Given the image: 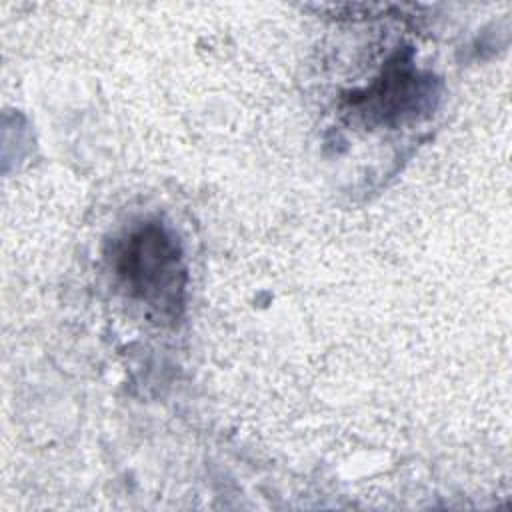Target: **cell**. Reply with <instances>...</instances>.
<instances>
[{"instance_id":"obj_1","label":"cell","mask_w":512,"mask_h":512,"mask_svg":"<svg viewBox=\"0 0 512 512\" xmlns=\"http://www.w3.org/2000/svg\"><path fill=\"white\" fill-rule=\"evenodd\" d=\"M116 272L130 296L174 318L182 306L186 268L178 242L158 224H144L120 240Z\"/></svg>"},{"instance_id":"obj_2","label":"cell","mask_w":512,"mask_h":512,"mask_svg":"<svg viewBox=\"0 0 512 512\" xmlns=\"http://www.w3.org/2000/svg\"><path fill=\"white\" fill-rule=\"evenodd\" d=\"M430 96V78H420L410 60L396 56V62L386 66L382 78L364 96L352 98V106L378 122L396 124L404 116H414Z\"/></svg>"}]
</instances>
